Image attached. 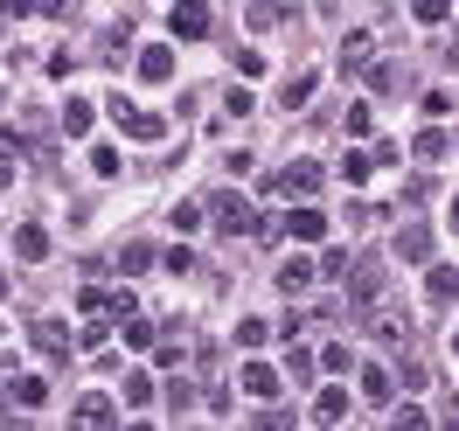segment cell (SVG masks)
I'll list each match as a JSON object with an SVG mask.
<instances>
[{
  "label": "cell",
  "instance_id": "1",
  "mask_svg": "<svg viewBox=\"0 0 459 431\" xmlns=\"http://www.w3.org/2000/svg\"><path fill=\"white\" fill-rule=\"evenodd\" d=\"M209 209H216V230H223V237H251V230H264V216H258L244 195H230V188L209 202Z\"/></svg>",
  "mask_w": 459,
  "mask_h": 431
},
{
  "label": "cell",
  "instance_id": "2",
  "mask_svg": "<svg viewBox=\"0 0 459 431\" xmlns=\"http://www.w3.org/2000/svg\"><path fill=\"white\" fill-rule=\"evenodd\" d=\"M376 299H383V264H376V258L348 264V306H355V314H369Z\"/></svg>",
  "mask_w": 459,
  "mask_h": 431
},
{
  "label": "cell",
  "instance_id": "3",
  "mask_svg": "<svg viewBox=\"0 0 459 431\" xmlns=\"http://www.w3.org/2000/svg\"><path fill=\"white\" fill-rule=\"evenodd\" d=\"M320 160H292L286 174H272V195H292V202H307V195H320Z\"/></svg>",
  "mask_w": 459,
  "mask_h": 431
},
{
  "label": "cell",
  "instance_id": "4",
  "mask_svg": "<svg viewBox=\"0 0 459 431\" xmlns=\"http://www.w3.org/2000/svg\"><path fill=\"white\" fill-rule=\"evenodd\" d=\"M112 118H118L126 140H160V133H168V118H160V112H140V105H126V98H112Z\"/></svg>",
  "mask_w": 459,
  "mask_h": 431
},
{
  "label": "cell",
  "instance_id": "5",
  "mask_svg": "<svg viewBox=\"0 0 459 431\" xmlns=\"http://www.w3.org/2000/svg\"><path fill=\"white\" fill-rule=\"evenodd\" d=\"M174 35H181V42H202V35H209V7H202V0H174Z\"/></svg>",
  "mask_w": 459,
  "mask_h": 431
},
{
  "label": "cell",
  "instance_id": "6",
  "mask_svg": "<svg viewBox=\"0 0 459 431\" xmlns=\"http://www.w3.org/2000/svg\"><path fill=\"white\" fill-rule=\"evenodd\" d=\"M286 237H299V244H320V237H327V216H320L314 202H299V209L286 216Z\"/></svg>",
  "mask_w": 459,
  "mask_h": 431
},
{
  "label": "cell",
  "instance_id": "7",
  "mask_svg": "<svg viewBox=\"0 0 459 431\" xmlns=\"http://www.w3.org/2000/svg\"><path fill=\"white\" fill-rule=\"evenodd\" d=\"M140 77H146V84H168V77H174V49H168V42L140 49Z\"/></svg>",
  "mask_w": 459,
  "mask_h": 431
},
{
  "label": "cell",
  "instance_id": "8",
  "mask_svg": "<svg viewBox=\"0 0 459 431\" xmlns=\"http://www.w3.org/2000/svg\"><path fill=\"white\" fill-rule=\"evenodd\" d=\"M14 258L42 264V258H49V230H42V223H22V230H14Z\"/></svg>",
  "mask_w": 459,
  "mask_h": 431
},
{
  "label": "cell",
  "instance_id": "9",
  "mask_svg": "<svg viewBox=\"0 0 459 431\" xmlns=\"http://www.w3.org/2000/svg\"><path fill=\"white\" fill-rule=\"evenodd\" d=\"M244 390H251L258 403H272L279 397V369H272V362H244Z\"/></svg>",
  "mask_w": 459,
  "mask_h": 431
},
{
  "label": "cell",
  "instance_id": "10",
  "mask_svg": "<svg viewBox=\"0 0 459 431\" xmlns=\"http://www.w3.org/2000/svg\"><path fill=\"white\" fill-rule=\"evenodd\" d=\"M397 258H403V264H425V258H431V230H425V223L397 230Z\"/></svg>",
  "mask_w": 459,
  "mask_h": 431
},
{
  "label": "cell",
  "instance_id": "11",
  "mask_svg": "<svg viewBox=\"0 0 459 431\" xmlns=\"http://www.w3.org/2000/svg\"><path fill=\"white\" fill-rule=\"evenodd\" d=\"M425 292H431V306H453V299H459V272H453V264H431Z\"/></svg>",
  "mask_w": 459,
  "mask_h": 431
},
{
  "label": "cell",
  "instance_id": "12",
  "mask_svg": "<svg viewBox=\"0 0 459 431\" xmlns=\"http://www.w3.org/2000/svg\"><path fill=\"white\" fill-rule=\"evenodd\" d=\"M70 418H77V425H112V418H118V403L91 390V397H77V410H70Z\"/></svg>",
  "mask_w": 459,
  "mask_h": 431
},
{
  "label": "cell",
  "instance_id": "13",
  "mask_svg": "<svg viewBox=\"0 0 459 431\" xmlns=\"http://www.w3.org/2000/svg\"><path fill=\"white\" fill-rule=\"evenodd\" d=\"M14 403H22V410H42V403H49V375H14Z\"/></svg>",
  "mask_w": 459,
  "mask_h": 431
},
{
  "label": "cell",
  "instance_id": "14",
  "mask_svg": "<svg viewBox=\"0 0 459 431\" xmlns=\"http://www.w3.org/2000/svg\"><path fill=\"white\" fill-rule=\"evenodd\" d=\"M314 418H320V425H342V418H348V390H342V383L314 397Z\"/></svg>",
  "mask_w": 459,
  "mask_h": 431
},
{
  "label": "cell",
  "instance_id": "15",
  "mask_svg": "<svg viewBox=\"0 0 459 431\" xmlns=\"http://www.w3.org/2000/svg\"><path fill=\"white\" fill-rule=\"evenodd\" d=\"M91 118H98V105L70 98V105H63V133H70V140H84V133H91Z\"/></svg>",
  "mask_w": 459,
  "mask_h": 431
},
{
  "label": "cell",
  "instance_id": "16",
  "mask_svg": "<svg viewBox=\"0 0 459 431\" xmlns=\"http://www.w3.org/2000/svg\"><path fill=\"white\" fill-rule=\"evenodd\" d=\"M307 286H314V264H307V258L279 264V292H307Z\"/></svg>",
  "mask_w": 459,
  "mask_h": 431
},
{
  "label": "cell",
  "instance_id": "17",
  "mask_svg": "<svg viewBox=\"0 0 459 431\" xmlns=\"http://www.w3.org/2000/svg\"><path fill=\"white\" fill-rule=\"evenodd\" d=\"M35 348L42 355H70V334H63L56 320H35Z\"/></svg>",
  "mask_w": 459,
  "mask_h": 431
},
{
  "label": "cell",
  "instance_id": "18",
  "mask_svg": "<svg viewBox=\"0 0 459 431\" xmlns=\"http://www.w3.org/2000/svg\"><path fill=\"white\" fill-rule=\"evenodd\" d=\"M362 397H369V403H390V369H383V362L362 369Z\"/></svg>",
  "mask_w": 459,
  "mask_h": 431
},
{
  "label": "cell",
  "instance_id": "19",
  "mask_svg": "<svg viewBox=\"0 0 459 431\" xmlns=\"http://www.w3.org/2000/svg\"><path fill=\"white\" fill-rule=\"evenodd\" d=\"M369 63V35L355 29V35H342V70H362Z\"/></svg>",
  "mask_w": 459,
  "mask_h": 431
},
{
  "label": "cell",
  "instance_id": "20",
  "mask_svg": "<svg viewBox=\"0 0 459 431\" xmlns=\"http://www.w3.org/2000/svg\"><path fill=\"white\" fill-rule=\"evenodd\" d=\"M314 84H320V70H299V77L286 84V112H299V105L314 98Z\"/></svg>",
  "mask_w": 459,
  "mask_h": 431
},
{
  "label": "cell",
  "instance_id": "21",
  "mask_svg": "<svg viewBox=\"0 0 459 431\" xmlns=\"http://www.w3.org/2000/svg\"><path fill=\"white\" fill-rule=\"evenodd\" d=\"M411 153H418V160H446V133H438V125H425V133H418V146H411Z\"/></svg>",
  "mask_w": 459,
  "mask_h": 431
},
{
  "label": "cell",
  "instance_id": "22",
  "mask_svg": "<svg viewBox=\"0 0 459 431\" xmlns=\"http://www.w3.org/2000/svg\"><path fill=\"white\" fill-rule=\"evenodd\" d=\"M146 264H153V244H126L118 251V272H146Z\"/></svg>",
  "mask_w": 459,
  "mask_h": 431
},
{
  "label": "cell",
  "instance_id": "23",
  "mask_svg": "<svg viewBox=\"0 0 459 431\" xmlns=\"http://www.w3.org/2000/svg\"><path fill=\"white\" fill-rule=\"evenodd\" d=\"M153 403V383L146 375H126V410H146Z\"/></svg>",
  "mask_w": 459,
  "mask_h": 431
},
{
  "label": "cell",
  "instance_id": "24",
  "mask_svg": "<svg viewBox=\"0 0 459 431\" xmlns=\"http://www.w3.org/2000/svg\"><path fill=\"white\" fill-rule=\"evenodd\" d=\"M348 264H355L348 251H320V264H314V272H320V279H348Z\"/></svg>",
  "mask_w": 459,
  "mask_h": 431
},
{
  "label": "cell",
  "instance_id": "25",
  "mask_svg": "<svg viewBox=\"0 0 459 431\" xmlns=\"http://www.w3.org/2000/svg\"><path fill=\"white\" fill-rule=\"evenodd\" d=\"M411 14H418V22H425V29H438V22H446V14H453V0H418V7H411Z\"/></svg>",
  "mask_w": 459,
  "mask_h": 431
},
{
  "label": "cell",
  "instance_id": "26",
  "mask_svg": "<svg viewBox=\"0 0 459 431\" xmlns=\"http://www.w3.org/2000/svg\"><path fill=\"white\" fill-rule=\"evenodd\" d=\"M272 341V327H264V320H244V327H237V348H264Z\"/></svg>",
  "mask_w": 459,
  "mask_h": 431
},
{
  "label": "cell",
  "instance_id": "27",
  "mask_svg": "<svg viewBox=\"0 0 459 431\" xmlns=\"http://www.w3.org/2000/svg\"><path fill=\"white\" fill-rule=\"evenodd\" d=\"M369 168H376V153H348V160H342V181H369Z\"/></svg>",
  "mask_w": 459,
  "mask_h": 431
},
{
  "label": "cell",
  "instance_id": "28",
  "mask_svg": "<svg viewBox=\"0 0 459 431\" xmlns=\"http://www.w3.org/2000/svg\"><path fill=\"white\" fill-rule=\"evenodd\" d=\"M174 230H202V202H174Z\"/></svg>",
  "mask_w": 459,
  "mask_h": 431
},
{
  "label": "cell",
  "instance_id": "29",
  "mask_svg": "<svg viewBox=\"0 0 459 431\" xmlns=\"http://www.w3.org/2000/svg\"><path fill=\"white\" fill-rule=\"evenodd\" d=\"M126 341H133V348H153V327H146L140 314H126Z\"/></svg>",
  "mask_w": 459,
  "mask_h": 431
},
{
  "label": "cell",
  "instance_id": "30",
  "mask_svg": "<svg viewBox=\"0 0 459 431\" xmlns=\"http://www.w3.org/2000/svg\"><path fill=\"white\" fill-rule=\"evenodd\" d=\"M91 174H105V181L118 174V153H112V146H98V153H91Z\"/></svg>",
  "mask_w": 459,
  "mask_h": 431
},
{
  "label": "cell",
  "instance_id": "31",
  "mask_svg": "<svg viewBox=\"0 0 459 431\" xmlns=\"http://www.w3.org/2000/svg\"><path fill=\"white\" fill-rule=\"evenodd\" d=\"M320 362H327V369H334V375H348V369H355V355H348V348H342V341L327 348V355H320Z\"/></svg>",
  "mask_w": 459,
  "mask_h": 431
},
{
  "label": "cell",
  "instance_id": "32",
  "mask_svg": "<svg viewBox=\"0 0 459 431\" xmlns=\"http://www.w3.org/2000/svg\"><path fill=\"white\" fill-rule=\"evenodd\" d=\"M35 14H70V0H35Z\"/></svg>",
  "mask_w": 459,
  "mask_h": 431
},
{
  "label": "cell",
  "instance_id": "33",
  "mask_svg": "<svg viewBox=\"0 0 459 431\" xmlns=\"http://www.w3.org/2000/svg\"><path fill=\"white\" fill-rule=\"evenodd\" d=\"M7 14H14V0H0V22H7Z\"/></svg>",
  "mask_w": 459,
  "mask_h": 431
},
{
  "label": "cell",
  "instance_id": "34",
  "mask_svg": "<svg viewBox=\"0 0 459 431\" xmlns=\"http://www.w3.org/2000/svg\"><path fill=\"white\" fill-rule=\"evenodd\" d=\"M453 230H459V202H453Z\"/></svg>",
  "mask_w": 459,
  "mask_h": 431
},
{
  "label": "cell",
  "instance_id": "35",
  "mask_svg": "<svg viewBox=\"0 0 459 431\" xmlns=\"http://www.w3.org/2000/svg\"><path fill=\"white\" fill-rule=\"evenodd\" d=\"M453 418H459V390H453Z\"/></svg>",
  "mask_w": 459,
  "mask_h": 431
},
{
  "label": "cell",
  "instance_id": "36",
  "mask_svg": "<svg viewBox=\"0 0 459 431\" xmlns=\"http://www.w3.org/2000/svg\"><path fill=\"white\" fill-rule=\"evenodd\" d=\"M0 375H14V369H7V362H0Z\"/></svg>",
  "mask_w": 459,
  "mask_h": 431
},
{
  "label": "cell",
  "instance_id": "37",
  "mask_svg": "<svg viewBox=\"0 0 459 431\" xmlns=\"http://www.w3.org/2000/svg\"><path fill=\"white\" fill-rule=\"evenodd\" d=\"M453 56H459V35H453Z\"/></svg>",
  "mask_w": 459,
  "mask_h": 431
},
{
  "label": "cell",
  "instance_id": "38",
  "mask_svg": "<svg viewBox=\"0 0 459 431\" xmlns=\"http://www.w3.org/2000/svg\"><path fill=\"white\" fill-rule=\"evenodd\" d=\"M453 348H459V341H453Z\"/></svg>",
  "mask_w": 459,
  "mask_h": 431
}]
</instances>
